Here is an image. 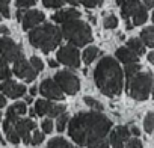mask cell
Returning <instances> with one entry per match:
<instances>
[{"label": "cell", "instance_id": "8", "mask_svg": "<svg viewBox=\"0 0 154 148\" xmlns=\"http://www.w3.org/2000/svg\"><path fill=\"white\" fill-rule=\"evenodd\" d=\"M57 60L69 68H77L80 65V54L79 50L72 45H65L57 51Z\"/></svg>", "mask_w": 154, "mask_h": 148}, {"label": "cell", "instance_id": "9", "mask_svg": "<svg viewBox=\"0 0 154 148\" xmlns=\"http://www.w3.org/2000/svg\"><path fill=\"white\" fill-rule=\"evenodd\" d=\"M14 72H15L17 77L26 80L27 83L33 82L35 77H36V71L32 68V65H30L24 57H21L20 60L15 62V65H14Z\"/></svg>", "mask_w": 154, "mask_h": 148}, {"label": "cell", "instance_id": "34", "mask_svg": "<svg viewBox=\"0 0 154 148\" xmlns=\"http://www.w3.org/2000/svg\"><path fill=\"white\" fill-rule=\"evenodd\" d=\"M0 14L9 18V0H0Z\"/></svg>", "mask_w": 154, "mask_h": 148}, {"label": "cell", "instance_id": "50", "mask_svg": "<svg viewBox=\"0 0 154 148\" xmlns=\"http://www.w3.org/2000/svg\"><path fill=\"white\" fill-rule=\"evenodd\" d=\"M32 101H33L32 97H26V103H32Z\"/></svg>", "mask_w": 154, "mask_h": 148}, {"label": "cell", "instance_id": "41", "mask_svg": "<svg viewBox=\"0 0 154 148\" xmlns=\"http://www.w3.org/2000/svg\"><path fill=\"white\" fill-rule=\"evenodd\" d=\"M5 104H6V100H5V97H3L2 94H0V109L5 107Z\"/></svg>", "mask_w": 154, "mask_h": 148}, {"label": "cell", "instance_id": "6", "mask_svg": "<svg viewBox=\"0 0 154 148\" xmlns=\"http://www.w3.org/2000/svg\"><path fill=\"white\" fill-rule=\"evenodd\" d=\"M54 83L59 86V89L62 92H66L69 95L77 94L79 88H80L79 77L69 71H57V74L54 76Z\"/></svg>", "mask_w": 154, "mask_h": 148}, {"label": "cell", "instance_id": "19", "mask_svg": "<svg viewBox=\"0 0 154 148\" xmlns=\"http://www.w3.org/2000/svg\"><path fill=\"white\" fill-rule=\"evenodd\" d=\"M127 45H128L127 48H128V50H131L136 56H140V54H143V53H145V47H143L142 41H140V39H137V38H131V39H128Z\"/></svg>", "mask_w": 154, "mask_h": 148}, {"label": "cell", "instance_id": "46", "mask_svg": "<svg viewBox=\"0 0 154 148\" xmlns=\"http://www.w3.org/2000/svg\"><path fill=\"white\" fill-rule=\"evenodd\" d=\"M0 33H8V27L6 26H0Z\"/></svg>", "mask_w": 154, "mask_h": 148}, {"label": "cell", "instance_id": "13", "mask_svg": "<svg viewBox=\"0 0 154 148\" xmlns=\"http://www.w3.org/2000/svg\"><path fill=\"white\" fill-rule=\"evenodd\" d=\"M130 139V130L124 125L115 128L110 134V143L113 148H124V142Z\"/></svg>", "mask_w": 154, "mask_h": 148}, {"label": "cell", "instance_id": "44", "mask_svg": "<svg viewBox=\"0 0 154 148\" xmlns=\"http://www.w3.org/2000/svg\"><path fill=\"white\" fill-rule=\"evenodd\" d=\"M48 65H50V66H51V68H56V66H57V65H59V63H57V62H56V60H53V59H51V60H48Z\"/></svg>", "mask_w": 154, "mask_h": 148}, {"label": "cell", "instance_id": "48", "mask_svg": "<svg viewBox=\"0 0 154 148\" xmlns=\"http://www.w3.org/2000/svg\"><path fill=\"white\" fill-rule=\"evenodd\" d=\"M21 17H23V11H20V9H18V12H17V18H18V20H21Z\"/></svg>", "mask_w": 154, "mask_h": 148}, {"label": "cell", "instance_id": "14", "mask_svg": "<svg viewBox=\"0 0 154 148\" xmlns=\"http://www.w3.org/2000/svg\"><path fill=\"white\" fill-rule=\"evenodd\" d=\"M45 18V15L41 11H27L26 14H23V29L29 30L32 27H35L36 24L42 23Z\"/></svg>", "mask_w": 154, "mask_h": 148}, {"label": "cell", "instance_id": "26", "mask_svg": "<svg viewBox=\"0 0 154 148\" xmlns=\"http://www.w3.org/2000/svg\"><path fill=\"white\" fill-rule=\"evenodd\" d=\"M11 76V69L8 66V63L3 60V59H0V80H8Z\"/></svg>", "mask_w": 154, "mask_h": 148}, {"label": "cell", "instance_id": "24", "mask_svg": "<svg viewBox=\"0 0 154 148\" xmlns=\"http://www.w3.org/2000/svg\"><path fill=\"white\" fill-rule=\"evenodd\" d=\"M98 54H100V50H98L97 47H88V48L83 51V60H85V63L94 62V59H97Z\"/></svg>", "mask_w": 154, "mask_h": 148}, {"label": "cell", "instance_id": "12", "mask_svg": "<svg viewBox=\"0 0 154 148\" xmlns=\"http://www.w3.org/2000/svg\"><path fill=\"white\" fill-rule=\"evenodd\" d=\"M0 89H2V92L5 95H8L9 98H18V97H23L24 92H26V86L8 79L2 83V86H0Z\"/></svg>", "mask_w": 154, "mask_h": 148}, {"label": "cell", "instance_id": "49", "mask_svg": "<svg viewBox=\"0 0 154 148\" xmlns=\"http://www.w3.org/2000/svg\"><path fill=\"white\" fill-rule=\"evenodd\" d=\"M30 94H32V95H35V94H36V88H35V86H33V88H30Z\"/></svg>", "mask_w": 154, "mask_h": 148}, {"label": "cell", "instance_id": "32", "mask_svg": "<svg viewBox=\"0 0 154 148\" xmlns=\"http://www.w3.org/2000/svg\"><path fill=\"white\" fill-rule=\"evenodd\" d=\"M152 128H154V115H152V112H149L145 118V131L151 133Z\"/></svg>", "mask_w": 154, "mask_h": 148}, {"label": "cell", "instance_id": "45", "mask_svg": "<svg viewBox=\"0 0 154 148\" xmlns=\"http://www.w3.org/2000/svg\"><path fill=\"white\" fill-rule=\"evenodd\" d=\"M145 3H146V6H148V8H152V5H154V0H145Z\"/></svg>", "mask_w": 154, "mask_h": 148}, {"label": "cell", "instance_id": "53", "mask_svg": "<svg viewBox=\"0 0 154 148\" xmlns=\"http://www.w3.org/2000/svg\"><path fill=\"white\" fill-rule=\"evenodd\" d=\"M0 119H2V113H0Z\"/></svg>", "mask_w": 154, "mask_h": 148}, {"label": "cell", "instance_id": "47", "mask_svg": "<svg viewBox=\"0 0 154 148\" xmlns=\"http://www.w3.org/2000/svg\"><path fill=\"white\" fill-rule=\"evenodd\" d=\"M148 60H149V62H151V63H152V62H154V53H152V51H151V53H149V54H148Z\"/></svg>", "mask_w": 154, "mask_h": 148}, {"label": "cell", "instance_id": "42", "mask_svg": "<svg viewBox=\"0 0 154 148\" xmlns=\"http://www.w3.org/2000/svg\"><path fill=\"white\" fill-rule=\"evenodd\" d=\"M95 148H109V143H107V140H104V142H101V143H98Z\"/></svg>", "mask_w": 154, "mask_h": 148}, {"label": "cell", "instance_id": "35", "mask_svg": "<svg viewBox=\"0 0 154 148\" xmlns=\"http://www.w3.org/2000/svg\"><path fill=\"white\" fill-rule=\"evenodd\" d=\"M74 2H79V3L85 5L86 8H95L103 3V0H74Z\"/></svg>", "mask_w": 154, "mask_h": 148}, {"label": "cell", "instance_id": "7", "mask_svg": "<svg viewBox=\"0 0 154 148\" xmlns=\"http://www.w3.org/2000/svg\"><path fill=\"white\" fill-rule=\"evenodd\" d=\"M0 56L5 62H17L23 57L21 47L9 38H0Z\"/></svg>", "mask_w": 154, "mask_h": 148}, {"label": "cell", "instance_id": "31", "mask_svg": "<svg viewBox=\"0 0 154 148\" xmlns=\"http://www.w3.org/2000/svg\"><path fill=\"white\" fill-rule=\"evenodd\" d=\"M118 26V18L115 15H109L104 18V27L106 29H115Z\"/></svg>", "mask_w": 154, "mask_h": 148}, {"label": "cell", "instance_id": "33", "mask_svg": "<svg viewBox=\"0 0 154 148\" xmlns=\"http://www.w3.org/2000/svg\"><path fill=\"white\" fill-rule=\"evenodd\" d=\"M29 63L32 65V68H33L36 72H38V71H41V69L44 68V63H42V60H41L39 57H36V56H32Z\"/></svg>", "mask_w": 154, "mask_h": 148}, {"label": "cell", "instance_id": "40", "mask_svg": "<svg viewBox=\"0 0 154 148\" xmlns=\"http://www.w3.org/2000/svg\"><path fill=\"white\" fill-rule=\"evenodd\" d=\"M36 3V0H17V6L18 8H27Z\"/></svg>", "mask_w": 154, "mask_h": 148}, {"label": "cell", "instance_id": "21", "mask_svg": "<svg viewBox=\"0 0 154 148\" xmlns=\"http://www.w3.org/2000/svg\"><path fill=\"white\" fill-rule=\"evenodd\" d=\"M3 128H5V133H6V137H8V140L11 142V143H18L20 142V137H18V134H17V131H15V128H14V124H9V122H3Z\"/></svg>", "mask_w": 154, "mask_h": 148}, {"label": "cell", "instance_id": "16", "mask_svg": "<svg viewBox=\"0 0 154 148\" xmlns=\"http://www.w3.org/2000/svg\"><path fill=\"white\" fill-rule=\"evenodd\" d=\"M27 110H26V104L24 103H15L12 104L9 109H8V115H6V122L9 124H14L21 115H24Z\"/></svg>", "mask_w": 154, "mask_h": 148}, {"label": "cell", "instance_id": "37", "mask_svg": "<svg viewBox=\"0 0 154 148\" xmlns=\"http://www.w3.org/2000/svg\"><path fill=\"white\" fill-rule=\"evenodd\" d=\"M42 140H44L42 131H33V137L30 139V143H32V145H39Z\"/></svg>", "mask_w": 154, "mask_h": 148}, {"label": "cell", "instance_id": "3", "mask_svg": "<svg viewBox=\"0 0 154 148\" xmlns=\"http://www.w3.org/2000/svg\"><path fill=\"white\" fill-rule=\"evenodd\" d=\"M60 41H62V33L53 24H44L41 27L33 29L29 33V42L33 47L42 50L44 53L54 50Z\"/></svg>", "mask_w": 154, "mask_h": 148}, {"label": "cell", "instance_id": "20", "mask_svg": "<svg viewBox=\"0 0 154 148\" xmlns=\"http://www.w3.org/2000/svg\"><path fill=\"white\" fill-rule=\"evenodd\" d=\"M51 104H53V103H51L50 100H38L36 104H35V109H33L35 115H38V116L47 115V112L50 110Z\"/></svg>", "mask_w": 154, "mask_h": 148}, {"label": "cell", "instance_id": "18", "mask_svg": "<svg viewBox=\"0 0 154 148\" xmlns=\"http://www.w3.org/2000/svg\"><path fill=\"white\" fill-rule=\"evenodd\" d=\"M116 57L121 60V62H124L125 65L127 63H137V60H139V56H136L131 50H128L127 47H121V48H118L116 50Z\"/></svg>", "mask_w": 154, "mask_h": 148}, {"label": "cell", "instance_id": "17", "mask_svg": "<svg viewBox=\"0 0 154 148\" xmlns=\"http://www.w3.org/2000/svg\"><path fill=\"white\" fill-rule=\"evenodd\" d=\"M140 2L139 0H124V3L121 5V15L124 18H128V17H133L139 8H140Z\"/></svg>", "mask_w": 154, "mask_h": 148}, {"label": "cell", "instance_id": "10", "mask_svg": "<svg viewBox=\"0 0 154 148\" xmlns=\"http://www.w3.org/2000/svg\"><path fill=\"white\" fill-rule=\"evenodd\" d=\"M39 91L41 94L48 98V100H63V92L59 89V86L54 83V80L51 79H45L41 82L39 85Z\"/></svg>", "mask_w": 154, "mask_h": 148}, {"label": "cell", "instance_id": "38", "mask_svg": "<svg viewBox=\"0 0 154 148\" xmlns=\"http://www.w3.org/2000/svg\"><path fill=\"white\" fill-rule=\"evenodd\" d=\"M41 127H42V131L44 133H51L53 131V121L51 119H44L41 122Z\"/></svg>", "mask_w": 154, "mask_h": 148}, {"label": "cell", "instance_id": "29", "mask_svg": "<svg viewBox=\"0 0 154 148\" xmlns=\"http://www.w3.org/2000/svg\"><path fill=\"white\" fill-rule=\"evenodd\" d=\"M83 100H85V103H86L89 107H92L94 110H98V112H100V110H103V104H101V103H98L95 98H92V97H85Z\"/></svg>", "mask_w": 154, "mask_h": 148}, {"label": "cell", "instance_id": "25", "mask_svg": "<svg viewBox=\"0 0 154 148\" xmlns=\"http://www.w3.org/2000/svg\"><path fill=\"white\" fill-rule=\"evenodd\" d=\"M47 148H72L65 139L62 137H54L47 143Z\"/></svg>", "mask_w": 154, "mask_h": 148}, {"label": "cell", "instance_id": "36", "mask_svg": "<svg viewBox=\"0 0 154 148\" xmlns=\"http://www.w3.org/2000/svg\"><path fill=\"white\" fill-rule=\"evenodd\" d=\"M42 3L45 8H60L65 3V0H42Z\"/></svg>", "mask_w": 154, "mask_h": 148}, {"label": "cell", "instance_id": "28", "mask_svg": "<svg viewBox=\"0 0 154 148\" xmlns=\"http://www.w3.org/2000/svg\"><path fill=\"white\" fill-rule=\"evenodd\" d=\"M140 69V65L139 63H127L125 65V74H127V77L130 79L131 76H134L136 72H139Z\"/></svg>", "mask_w": 154, "mask_h": 148}, {"label": "cell", "instance_id": "27", "mask_svg": "<svg viewBox=\"0 0 154 148\" xmlns=\"http://www.w3.org/2000/svg\"><path fill=\"white\" fill-rule=\"evenodd\" d=\"M65 112V106L63 104H51V107H50V110L47 112V115L48 116H59L60 113H63Z\"/></svg>", "mask_w": 154, "mask_h": 148}, {"label": "cell", "instance_id": "43", "mask_svg": "<svg viewBox=\"0 0 154 148\" xmlns=\"http://www.w3.org/2000/svg\"><path fill=\"white\" fill-rule=\"evenodd\" d=\"M131 133H133L134 136H139V134H140V131H139L137 127H131Z\"/></svg>", "mask_w": 154, "mask_h": 148}, {"label": "cell", "instance_id": "23", "mask_svg": "<svg viewBox=\"0 0 154 148\" xmlns=\"http://www.w3.org/2000/svg\"><path fill=\"white\" fill-rule=\"evenodd\" d=\"M148 20V12H146V9L143 8V6H140L139 8V11L133 15V26H140V24H143L145 21Z\"/></svg>", "mask_w": 154, "mask_h": 148}, {"label": "cell", "instance_id": "11", "mask_svg": "<svg viewBox=\"0 0 154 148\" xmlns=\"http://www.w3.org/2000/svg\"><path fill=\"white\" fill-rule=\"evenodd\" d=\"M35 125L36 124L32 119H20L18 118L14 122V128H15L18 137H21L24 143H30V131L35 130Z\"/></svg>", "mask_w": 154, "mask_h": 148}, {"label": "cell", "instance_id": "4", "mask_svg": "<svg viewBox=\"0 0 154 148\" xmlns=\"http://www.w3.org/2000/svg\"><path fill=\"white\" fill-rule=\"evenodd\" d=\"M60 33L72 44V47L74 45L82 47V45L91 42V39H92L91 27L86 23L80 21L79 18L63 23V27H62V32Z\"/></svg>", "mask_w": 154, "mask_h": 148}, {"label": "cell", "instance_id": "22", "mask_svg": "<svg viewBox=\"0 0 154 148\" xmlns=\"http://www.w3.org/2000/svg\"><path fill=\"white\" fill-rule=\"evenodd\" d=\"M140 38L148 47H154V27H146L140 32Z\"/></svg>", "mask_w": 154, "mask_h": 148}, {"label": "cell", "instance_id": "52", "mask_svg": "<svg viewBox=\"0 0 154 148\" xmlns=\"http://www.w3.org/2000/svg\"><path fill=\"white\" fill-rule=\"evenodd\" d=\"M0 143H3V139H2V136H0Z\"/></svg>", "mask_w": 154, "mask_h": 148}, {"label": "cell", "instance_id": "1", "mask_svg": "<svg viewBox=\"0 0 154 148\" xmlns=\"http://www.w3.org/2000/svg\"><path fill=\"white\" fill-rule=\"evenodd\" d=\"M112 128V121L98 112L77 113L69 121V136L82 146L95 148L98 143L106 140V134Z\"/></svg>", "mask_w": 154, "mask_h": 148}, {"label": "cell", "instance_id": "15", "mask_svg": "<svg viewBox=\"0 0 154 148\" xmlns=\"http://www.w3.org/2000/svg\"><path fill=\"white\" fill-rule=\"evenodd\" d=\"M80 17V12L71 8V9H62V11H57L54 15H53V21L56 23H66V21H71V20H77Z\"/></svg>", "mask_w": 154, "mask_h": 148}, {"label": "cell", "instance_id": "2", "mask_svg": "<svg viewBox=\"0 0 154 148\" xmlns=\"http://www.w3.org/2000/svg\"><path fill=\"white\" fill-rule=\"evenodd\" d=\"M97 88L107 97H116L122 91V71L113 57H103L94 71Z\"/></svg>", "mask_w": 154, "mask_h": 148}, {"label": "cell", "instance_id": "30", "mask_svg": "<svg viewBox=\"0 0 154 148\" xmlns=\"http://www.w3.org/2000/svg\"><path fill=\"white\" fill-rule=\"evenodd\" d=\"M66 122H68V115H66V113H60V115H59V118H57V122H56L57 131H63V130H65Z\"/></svg>", "mask_w": 154, "mask_h": 148}, {"label": "cell", "instance_id": "5", "mask_svg": "<svg viewBox=\"0 0 154 148\" xmlns=\"http://www.w3.org/2000/svg\"><path fill=\"white\" fill-rule=\"evenodd\" d=\"M151 85H152L151 72H136L127 82L128 95L137 101H143L151 94Z\"/></svg>", "mask_w": 154, "mask_h": 148}, {"label": "cell", "instance_id": "51", "mask_svg": "<svg viewBox=\"0 0 154 148\" xmlns=\"http://www.w3.org/2000/svg\"><path fill=\"white\" fill-rule=\"evenodd\" d=\"M116 3H118V5H122V3H124V0H116Z\"/></svg>", "mask_w": 154, "mask_h": 148}, {"label": "cell", "instance_id": "39", "mask_svg": "<svg viewBox=\"0 0 154 148\" xmlns=\"http://www.w3.org/2000/svg\"><path fill=\"white\" fill-rule=\"evenodd\" d=\"M125 148H142V142L139 139H128Z\"/></svg>", "mask_w": 154, "mask_h": 148}]
</instances>
